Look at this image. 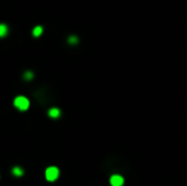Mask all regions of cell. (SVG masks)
<instances>
[{
	"label": "cell",
	"instance_id": "cell-2",
	"mask_svg": "<svg viewBox=\"0 0 187 186\" xmlns=\"http://www.w3.org/2000/svg\"><path fill=\"white\" fill-rule=\"evenodd\" d=\"M45 175H46V180L47 181H55L57 177H59L60 171H59L57 167L51 166V167H49V168L46 170V173Z\"/></svg>",
	"mask_w": 187,
	"mask_h": 186
},
{
	"label": "cell",
	"instance_id": "cell-6",
	"mask_svg": "<svg viewBox=\"0 0 187 186\" xmlns=\"http://www.w3.org/2000/svg\"><path fill=\"white\" fill-rule=\"evenodd\" d=\"M12 172H13L14 176H17V177H21V176L23 175V170L21 168V167H14Z\"/></svg>",
	"mask_w": 187,
	"mask_h": 186
},
{
	"label": "cell",
	"instance_id": "cell-8",
	"mask_svg": "<svg viewBox=\"0 0 187 186\" xmlns=\"http://www.w3.org/2000/svg\"><path fill=\"white\" fill-rule=\"evenodd\" d=\"M76 42H78V39H76L75 36H71V37H69V44H76Z\"/></svg>",
	"mask_w": 187,
	"mask_h": 186
},
{
	"label": "cell",
	"instance_id": "cell-3",
	"mask_svg": "<svg viewBox=\"0 0 187 186\" xmlns=\"http://www.w3.org/2000/svg\"><path fill=\"white\" fill-rule=\"evenodd\" d=\"M109 182H111L112 186H122L123 185V177L122 176H120V175H113L111 180H109Z\"/></svg>",
	"mask_w": 187,
	"mask_h": 186
},
{
	"label": "cell",
	"instance_id": "cell-5",
	"mask_svg": "<svg viewBox=\"0 0 187 186\" xmlns=\"http://www.w3.org/2000/svg\"><path fill=\"white\" fill-rule=\"evenodd\" d=\"M8 35V27L5 24H0V37H5Z\"/></svg>",
	"mask_w": 187,
	"mask_h": 186
},
{
	"label": "cell",
	"instance_id": "cell-1",
	"mask_svg": "<svg viewBox=\"0 0 187 186\" xmlns=\"http://www.w3.org/2000/svg\"><path fill=\"white\" fill-rule=\"evenodd\" d=\"M14 106L18 110H21V111H26V110H28V107H30V101H28V98H26L24 96H18L14 99Z\"/></svg>",
	"mask_w": 187,
	"mask_h": 186
},
{
	"label": "cell",
	"instance_id": "cell-9",
	"mask_svg": "<svg viewBox=\"0 0 187 186\" xmlns=\"http://www.w3.org/2000/svg\"><path fill=\"white\" fill-rule=\"evenodd\" d=\"M33 78V74L31 73V71H27V73L24 74V79H27V80H30V79H32Z\"/></svg>",
	"mask_w": 187,
	"mask_h": 186
},
{
	"label": "cell",
	"instance_id": "cell-7",
	"mask_svg": "<svg viewBox=\"0 0 187 186\" xmlns=\"http://www.w3.org/2000/svg\"><path fill=\"white\" fill-rule=\"evenodd\" d=\"M42 31H44V28H42L41 26H37L35 30H33V36H35V37L41 36V35H42Z\"/></svg>",
	"mask_w": 187,
	"mask_h": 186
},
{
	"label": "cell",
	"instance_id": "cell-4",
	"mask_svg": "<svg viewBox=\"0 0 187 186\" xmlns=\"http://www.w3.org/2000/svg\"><path fill=\"white\" fill-rule=\"evenodd\" d=\"M61 115V111L59 108H56V107H52L49 110V116L52 117V119H57V117H60Z\"/></svg>",
	"mask_w": 187,
	"mask_h": 186
}]
</instances>
